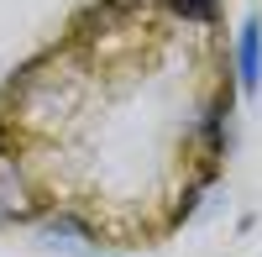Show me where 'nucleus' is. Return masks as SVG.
I'll return each mask as SVG.
<instances>
[{
    "label": "nucleus",
    "instance_id": "f257e3e1",
    "mask_svg": "<svg viewBox=\"0 0 262 257\" xmlns=\"http://www.w3.org/2000/svg\"><path fill=\"white\" fill-rule=\"evenodd\" d=\"M0 216H6V221H32V216H37L27 168H21L16 153H6V147H0Z\"/></svg>",
    "mask_w": 262,
    "mask_h": 257
},
{
    "label": "nucleus",
    "instance_id": "f03ea898",
    "mask_svg": "<svg viewBox=\"0 0 262 257\" xmlns=\"http://www.w3.org/2000/svg\"><path fill=\"white\" fill-rule=\"evenodd\" d=\"M236 74H242V90L257 95L262 90V21H242V37H236Z\"/></svg>",
    "mask_w": 262,
    "mask_h": 257
},
{
    "label": "nucleus",
    "instance_id": "7ed1b4c3",
    "mask_svg": "<svg viewBox=\"0 0 262 257\" xmlns=\"http://www.w3.org/2000/svg\"><path fill=\"white\" fill-rule=\"evenodd\" d=\"M42 237L58 242V247H90V226H84L79 216H53L48 226H42Z\"/></svg>",
    "mask_w": 262,
    "mask_h": 257
},
{
    "label": "nucleus",
    "instance_id": "20e7f679",
    "mask_svg": "<svg viewBox=\"0 0 262 257\" xmlns=\"http://www.w3.org/2000/svg\"><path fill=\"white\" fill-rule=\"evenodd\" d=\"M163 6L179 21H215L221 16V0H163Z\"/></svg>",
    "mask_w": 262,
    "mask_h": 257
},
{
    "label": "nucleus",
    "instance_id": "39448f33",
    "mask_svg": "<svg viewBox=\"0 0 262 257\" xmlns=\"http://www.w3.org/2000/svg\"><path fill=\"white\" fill-rule=\"evenodd\" d=\"M152 0H105V11L111 16H137V11H147Z\"/></svg>",
    "mask_w": 262,
    "mask_h": 257
}]
</instances>
